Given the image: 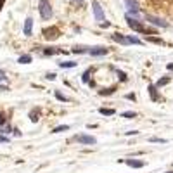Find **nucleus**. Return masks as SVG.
I'll return each instance as SVG.
<instances>
[{"label":"nucleus","instance_id":"obj_19","mask_svg":"<svg viewBox=\"0 0 173 173\" xmlns=\"http://www.w3.org/2000/svg\"><path fill=\"white\" fill-rule=\"evenodd\" d=\"M62 50H57V49H45L43 50V54L45 56H54V54H61Z\"/></svg>","mask_w":173,"mask_h":173},{"label":"nucleus","instance_id":"obj_27","mask_svg":"<svg viewBox=\"0 0 173 173\" xmlns=\"http://www.w3.org/2000/svg\"><path fill=\"white\" fill-rule=\"evenodd\" d=\"M5 121H7L5 114H4V113H0V126H4V125H5Z\"/></svg>","mask_w":173,"mask_h":173},{"label":"nucleus","instance_id":"obj_24","mask_svg":"<svg viewBox=\"0 0 173 173\" xmlns=\"http://www.w3.org/2000/svg\"><path fill=\"white\" fill-rule=\"evenodd\" d=\"M147 40H149V42H152V43H161V45L165 43V42H163L161 38H156V37H149Z\"/></svg>","mask_w":173,"mask_h":173},{"label":"nucleus","instance_id":"obj_15","mask_svg":"<svg viewBox=\"0 0 173 173\" xmlns=\"http://www.w3.org/2000/svg\"><path fill=\"white\" fill-rule=\"evenodd\" d=\"M99 113L104 114V116H113L116 111H114V109H106V107H101V109H99Z\"/></svg>","mask_w":173,"mask_h":173},{"label":"nucleus","instance_id":"obj_38","mask_svg":"<svg viewBox=\"0 0 173 173\" xmlns=\"http://www.w3.org/2000/svg\"><path fill=\"white\" fill-rule=\"evenodd\" d=\"M168 69H173V64H168Z\"/></svg>","mask_w":173,"mask_h":173},{"label":"nucleus","instance_id":"obj_22","mask_svg":"<svg viewBox=\"0 0 173 173\" xmlns=\"http://www.w3.org/2000/svg\"><path fill=\"white\" fill-rule=\"evenodd\" d=\"M88 75H90V69H86V71L83 73V76H82L83 83H90V78H88Z\"/></svg>","mask_w":173,"mask_h":173},{"label":"nucleus","instance_id":"obj_26","mask_svg":"<svg viewBox=\"0 0 173 173\" xmlns=\"http://www.w3.org/2000/svg\"><path fill=\"white\" fill-rule=\"evenodd\" d=\"M151 142H159V144H166V139H158V137H152Z\"/></svg>","mask_w":173,"mask_h":173},{"label":"nucleus","instance_id":"obj_12","mask_svg":"<svg viewBox=\"0 0 173 173\" xmlns=\"http://www.w3.org/2000/svg\"><path fill=\"white\" fill-rule=\"evenodd\" d=\"M149 95L152 101H159V95H158V86L156 85H149Z\"/></svg>","mask_w":173,"mask_h":173},{"label":"nucleus","instance_id":"obj_17","mask_svg":"<svg viewBox=\"0 0 173 173\" xmlns=\"http://www.w3.org/2000/svg\"><path fill=\"white\" fill-rule=\"evenodd\" d=\"M114 92H116V88L111 86V88H104V90H101L99 94H101V95H111V94H114Z\"/></svg>","mask_w":173,"mask_h":173},{"label":"nucleus","instance_id":"obj_8","mask_svg":"<svg viewBox=\"0 0 173 173\" xmlns=\"http://www.w3.org/2000/svg\"><path fill=\"white\" fill-rule=\"evenodd\" d=\"M86 52L90 54V56H106L109 50L106 49V47H94V49H88Z\"/></svg>","mask_w":173,"mask_h":173},{"label":"nucleus","instance_id":"obj_5","mask_svg":"<svg viewBox=\"0 0 173 173\" xmlns=\"http://www.w3.org/2000/svg\"><path fill=\"white\" fill-rule=\"evenodd\" d=\"M146 19L149 21V23H152L154 26H159V28H168V23H166V21H163L161 17H156V16H152V14H146Z\"/></svg>","mask_w":173,"mask_h":173},{"label":"nucleus","instance_id":"obj_1","mask_svg":"<svg viewBox=\"0 0 173 173\" xmlns=\"http://www.w3.org/2000/svg\"><path fill=\"white\" fill-rule=\"evenodd\" d=\"M38 11H40V17L45 21L52 17V7L49 0H38Z\"/></svg>","mask_w":173,"mask_h":173},{"label":"nucleus","instance_id":"obj_20","mask_svg":"<svg viewBox=\"0 0 173 173\" xmlns=\"http://www.w3.org/2000/svg\"><path fill=\"white\" fill-rule=\"evenodd\" d=\"M38 116H40V111H31L30 113V118H31V121H38Z\"/></svg>","mask_w":173,"mask_h":173},{"label":"nucleus","instance_id":"obj_23","mask_svg":"<svg viewBox=\"0 0 173 173\" xmlns=\"http://www.w3.org/2000/svg\"><path fill=\"white\" fill-rule=\"evenodd\" d=\"M56 97H57V101H61V102H68V97H64V95L57 90H56Z\"/></svg>","mask_w":173,"mask_h":173},{"label":"nucleus","instance_id":"obj_33","mask_svg":"<svg viewBox=\"0 0 173 173\" xmlns=\"http://www.w3.org/2000/svg\"><path fill=\"white\" fill-rule=\"evenodd\" d=\"M126 99H128V101H135V94H128Z\"/></svg>","mask_w":173,"mask_h":173},{"label":"nucleus","instance_id":"obj_7","mask_svg":"<svg viewBox=\"0 0 173 173\" xmlns=\"http://www.w3.org/2000/svg\"><path fill=\"white\" fill-rule=\"evenodd\" d=\"M125 4H126V9L132 12L133 16H139L140 9H139V4H137V0H125Z\"/></svg>","mask_w":173,"mask_h":173},{"label":"nucleus","instance_id":"obj_18","mask_svg":"<svg viewBox=\"0 0 173 173\" xmlns=\"http://www.w3.org/2000/svg\"><path fill=\"white\" fill-rule=\"evenodd\" d=\"M61 68H75L76 62H73V61H66V62H59Z\"/></svg>","mask_w":173,"mask_h":173},{"label":"nucleus","instance_id":"obj_39","mask_svg":"<svg viewBox=\"0 0 173 173\" xmlns=\"http://www.w3.org/2000/svg\"><path fill=\"white\" fill-rule=\"evenodd\" d=\"M78 2H80V4H83V0H78Z\"/></svg>","mask_w":173,"mask_h":173},{"label":"nucleus","instance_id":"obj_37","mask_svg":"<svg viewBox=\"0 0 173 173\" xmlns=\"http://www.w3.org/2000/svg\"><path fill=\"white\" fill-rule=\"evenodd\" d=\"M4 2H5V0H0V9H2V5H4Z\"/></svg>","mask_w":173,"mask_h":173},{"label":"nucleus","instance_id":"obj_3","mask_svg":"<svg viewBox=\"0 0 173 173\" xmlns=\"http://www.w3.org/2000/svg\"><path fill=\"white\" fill-rule=\"evenodd\" d=\"M42 33H43L45 40H56V38H59L61 31H59V28H57V26H50V28H45Z\"/></svg>","mask_w":173,"mask_h":173},{"label":"nucleus","instance_id":"obj_11","mask_svg":"<svg viewBox=\"0 0 173 173\" xmlns=\"http://www.w3.org/2000/svg\"><path fill=\"white\" fill-rule=\"evenodd\" d=\"M111 38H113L114 42H120V43H123V45H126V43H128V38L123 37V35H120V33H113V35H111Z\"/></svg>","mask_w":173,"mask_h":173},{"label":"nucleus","instance_id":"obj_32","mask_svg":"<svg viewBox=\"0 0 173 173\" xmlns=\"http://www.w3.org/2000/svg\"><path fill=\"white\" fill-rule=\"evenodd\" d=\"M47 80H56V73H49V75H47Z\"/></svg>","mask_w":173,"mask_h":173},{"label":"nucleus","instance_id":"obj_13","mask_svg":"<svg viewBox=\"0 0 173 173\" xmlns=\"http://www.w3.org/2000/svg\"><path fill=\"white\" fill-rule=\"evenodd\" d=\"M17 62L19 64H30L31 62V56H30V54H24V56H21L17 59Z\"/></svg>","mask_w":173,"mask_h":173},{"label":"nucleus","instance_id":"obj_21","mask_svg":"<svg viewBox=\"0 0 173 173\" xmlns=\"http://www.w3.org/2000/svg\"><path fill=\"white\" fill-rule=\"evenodd\" d=\"M126 38H128V43H135V45H140V43H142L137 37H126Z\"/></svg>","mask_w":173,"mask_h":173},{"label":"nucleus","instance_id":"obj_2","mask_svg":"<svg viewBox=\"0 0 173 173\" xmlns=\"http://www.w3.org/2000/svg\"><path fill=\"white\" fill-rule=\"evenodd\" d=\"M126 24L132 28L133 31H137V33H146V28L142 26V23L137 21V19H133L132 16H126Z\"/></svg>","mask_w":173,"mask_h":173},{"label":"nucleus","instance_id":"obj_31","mask_svg":"<svg viewBox=\"0 0 173 173\" xmlns=\"http://www.w3.org/2000/svg\"><path fill=\"white\" fill-rule=\"evenodd\" d=\"M2 142H9V137H5V135H0V144Z\"/></svg>","mask_w":173,"mask_h":173},{"label":"nucleus","instance_id":"obj_35","mask_svg":"<svg viewBox=\"0 0 173 173\" xmlns=\"http://www.w3.org/2000/svg\"><path fill=\"white\" fill-rule=\"evenodd\" d=\"M101 26H102V28H107V26H109V23H107V21H106V23L102 21V23H101Z\"/></svg>","mask_w":173,"mask_h":173},{"label":"nucleus","instance_id":"obj_9","mask_svg":"<svg viewBox=\"0 0 173 173\" xmlns=\"http://www.w3.org/2000/svg\"><path fill=\"white\" fill-rule=\"evenodd\" d=\"M23 31H24V35H26V37H30V35H31V31H33V19H31V17H26Z\"/></svg>","mask_w":173,"mask_h":173},{"label":"nucleus","instance_id":"obj_25","mask_svg":"<svg viewBox=\"0 0 173 173\" xmlns=\"http://www.w3.org/2000/svg\"><path fill=\"white\" fill-rule=\"evenodd\" d=\"M123 118H135V113H132V111H126V113L121 114Z\"/></svg>","mask_w":173,"mask_h":173},{"label":"nucleus","instance_id":"obj_10","mask_svg":"<svg viewBox=\"0 0 173 173\" xmlns=\"http://www.w3.org/2000/svg\"><path fill=\"white\" fill-rule=\"evenodd\" d=\"M125 163H126V165L130 166V168H142V166L146 165L144 161H139V159H126Z\"/></svg>","mask_w":173,"mask_h":173},{"label":"nucleus","instance_id":"obj_40","mask_svg":"<svg viewBox=\"0 0 173 173\" xmlns=\"http://www.w3.org/2000/svg\"><path fill=\"white\" fill-rule=\"evenodd\" d=\"M166 173H173V170H171V171H166Z\"/></svg>","mask_w":173,"mask_h":173},{"label":"nucleus","instance_id":"obj_34","mask_svg":"<svg viewBox=\"0 0 173 173\" xmlns=\"http://www.w3.org/2000/svg\"><path fill=\"white\" fill-rule=\"evenodd\" d=\"M5 90H9L7 86H5V85H0V92H5Z\"/></svg>","mask_w":173,"mask_h":173},{"label":"nucleus","instance_id":"obj_30","mask_svg":"<svg viewBox=\"0 0 173 173\" xmlns=\"http://www.w3.org/2000/svg\"><path fill=\"white\" fill-rule=\"evenodd\" d=\"M0 82H7V76H5V73L0 69Z\"/></svg>","mask_w":173,"mask_h":173},{"label":"nucleus","instance_id":"obj_4","mask_svg":"<svg viewBox=\"0 0 173 173\" xmlns=\"http://www.w3.org/2000/svg\"><path fill=\"white\" fill-rule=\"evenodd\" d=\"M92 9H94V16H95V19H97L99 23H102V21H104V11H102L101 4H99L97 0H94V2H92Z\"/></svg>","mask_w":173,"mask_h":173},{"label":"nucleus","instance_id":"obj_14","mask_svg":"<svg viewBox=\"0 0 173 173\" xmlns=\"http://www.w3.org/2000/svg\"><path fill=\"white\" fill-rule=\"evenodd\" d=\"M66 130H69V125H61V126H56L52 130V133H61V132H66Z\"/></svg>","mask_w":173,"mask_h":173},{"label":"nucleus","instance_id":"obj_36","mask_svg":"<svg viewBox=\"0 0 173 173\" xmlns=\"http://www.w3.org/2000/svg\"><path fill=\"white\" fill-rule=\"evenodd\" d=\"M139 132H135V130H132V132H126V135H137Z\"/></svg>","mask_w":173,"mask_h":173},{"label":"nucleus","instance_id":"obj_29","mask_svg":"<svg viewBox=\"0 0 173 173\" xmlns=\"http://www.w3.org/2000/svg\"><path fill=\"white\" fill-rule=\"evenodd\" d=\"M118 76H120V80H121V82H126V75H125L123 71H118Z\"/></svg>","mask_w":173,"mask_h":173},{"label":"nucleus","instance_id":"obj_28","mask_svg":"<svg viewBox=\"0 0 173 173\" xmlns=\"http://www.w3.org/2000/svg\"><path fill=\"white\" fill-rule=\"evenodd\" d=\"M73 52H75V54H83V52H86V49H82V47H76V49H73Z\"/></svg>","mask_w":173,"mask_h":173},{"label":"nucleus","instance_id":"obj_16","mask_svg":"<svg viewBox=\"0 0 173 173\" xmlns=\"http://www.w3.org/2000/svg\"><path fill=\"white\" fill-rule=\"evenodd\" d=\"M170 83V78L166 76V78H161V80H158V83H156V86L158 88H161V86H165V85H168Z\"/></svg>","mask_w":173,"mask_h":173},{"label":"nucleus","instance_id":"obj_6","mask_svg":"<svg viewBox=\"0 0 173 173\" xmlns=\"http://www.w3.org/2000/svg\"><path fill=\"white\" fill-rule=\"evenodd\" d=\"M76 142L94 146V144H97V139H95V137H92V135H76Z\"/></svg>","mask_w":173,"mask_h":173}]
</instances>
